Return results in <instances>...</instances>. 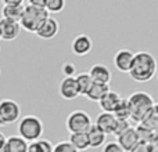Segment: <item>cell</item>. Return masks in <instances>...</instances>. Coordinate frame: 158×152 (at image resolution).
Instances as JSON below:
<instances>
[{"label": "cell", "instance_id": "8", "mask_svg": "<svg viewBox=\"0 0 158 152\" xmlns=\"http://www.w3.org/2000/svg\"><path fill=\"white\" fill-rule=\"evenodd\" d=\"M19 33H21L19 22L6 19V18L0 19V36H2V40L13 42L18 38Z\"/></svg>", "mask_w": 158, "mask_h": 152}, {"label": "cell", "instance_id": "21", "mask_svg": "<svg viewBox=\"0 0 158 152\" xmlns=\"http://www.w3.org/2000/svg\"><path fill=\"white\" fill-rule=\"evenodd\" d=\"M69 142L74 145L77 150L81 151H86L89 150V140H87V134L86 133H74L69 134Z\"/></svg>", "mask_w": 158, "mask_h": 152}, {"label": "cell", "instance_id": "31", "mask_svg": "<svg viewBox=\"0 0 158 152\" xmlns=\"http://www.w3.org/2000/svg\"><path fill=\"white\" fill-rule=\"evenodd\" d=\"M103 152H123L117 141H110L103 147Z\"/></svg>", "mask_w": 158, "mask_h": 152}, {"label": "cell", "instance_id": "7", "mask_svg": "<svg viewBox=\"0 0 158 152\" xmlns=\"http://www.w3.org/2000/svg\"><path fill=\"white\" fill-rule=\"evenodd\" d=\"M133 58H135V53L131 51L129 49H121L115 53L114 55V65L122 74H129L133 64Z\"/></svg>", "mask_w": 158, "mask_h": 152}, {"label": "cell", "instance_id": "6", "mask_svg": "<svg viewBox=\"0 0 158 152\" xmlns=\"http://www.w3.org/2000/svg\"><path fill=\"white\" fill-rule=\"evenodd\" d=\"M19 116H21V108L17 101L11 98L0 100V120L4 123V126L18 122Z\"/></svg>", "mask_w": 158, "mask_h": 152}, {"label": "cell", "instance_id": "1", "mask_svg": "<svg viewBox=\"0 0 158 152\" xmlns=\"http://www.w3.org/2000/svg\"><path fill=\"white\" fill-rule=\"evenodd\" d=\"M157 69L158 64L156 57L151 53L143 50V51L135 53L133 64L129 71V76L137 83H146L156 76Z\"/></svg>", "mask_w": 158, "mask_h": 152}, {"label": "cell", "instance_id": "38", "mask_svg": "<svg viewBox=\"0 0 158 152\" xmlns=\"http://www.w3.org/2000/svg\"><path fill=\"white\" fill-rule=\"evenodd\" d=\"M0 74H2V71H0Z\"/></svg>", "mask_w": 158, "mask_h": 152}, {"label": "cell", "instance_id": "29", "mask_svg": "<svg viewBox=\"0 0 158 152\" xmlns=\"http://www.w3.org/2000/svg\"><path fill=\"white\" fill-rule=\"evenodd\" d=\"M61 72H63L64 78H75L77 76V66L72 62H65L61 68Z\"/></svg>", "mask_w": 158, "mask_h": 152}, {"label": "cell", "instance_id": "23", "mask_svg": "<svg viewBox=\"0 0 158 152\" xmlns=\"http://www.w3.org/2000/svg\"><path fill=\"white\" fill-rule=\"evenodd\" d=\"M142 125L146 126L147 129H150L154 133L158 131V102L154 104L153 109H151L150 114L147 115V118L142 122Z\"/></svg>", "mask_w": 158, "mask_h": 152}, {"label": "cell", "instance_id": "20", "mask_svg": "<svg viewBox=\"0 0 158 152\" xmlns=\"http://www.w3.org/2000/svg\"><path fill=\"white\" fill-rule=\"evenodd\" d=\"M75 80H77L78 84V90H79V94L81 95H86L87 91L90 90L93 84V80L90 78V75L87 72H82V74H77L75 76Z\"/></svg>", "mask_w": 158, "mask_h": 152}, {"label": "cell", "instance_id": "13", "mask_svg": "<svg viewBox=\"0 0 158 152\" xmlns=\"http://www.w3.org/2000/svg\"><path fill=\"white\" fill-rule=\"evenodd\" d=\"M117 125V118L114 116V114H108V112H100L96 118L94 126L97 129H100L104 134H112Z\"/></svg>", "mask_w": 158, "mask_h": 152}, {"label": "cell", "instance_id": "34", "mask_svg": "<svg viewBox=\"0 0 158 152\" xmlns=\"http://www.w3.org/2000/svg\"><path fill=\"white\" fill-rule=\"evenodd\" d=\"M24 0H4L3 4H7V6H19V4H24Z\"/></svg>", "mask_w": 158, "mask_h": 152}, {"label": "cell", "instance_id": "27", "mask_svg": "<svg viewBox=\"0 0 158 152\" xmlns=\"http://www.w3.org/2000/svg\"><path fill=\"white\" fill-rule=\"evenodd\" d=\"M53 152H79L69 141H60L54 145Z\"/></svg>", "mask_w": 158, "mask_h": 152}, {"label": "cell", "instance_id": "36", "mask_svg": "<svg viewBox=\"0 0 158 152\" xmlns=\"http://www.w3.org/2000/svg\"><path fill=\"white\" fill-rule=\"evenodd\" d=\"M156 76H157V80H158V69H157V74H156Z\"/></svg>", "mask_w": 158, "mask_h": 152}, {"label": "cell", "instance_id": "26", "mask_svg": "<svg viewBox=\"0 0 158 152\" xmlns=\"http://www.w3.org/2000/svg\"><path fill=\"white\" fill-rule=\"evenodd\" d=\"M65 7L64 0H46V11L49 14H57L61 13Z\"/></svg>", "mask_w": 158, "mask_h": 152}, {"label": "cell", "instance_id": "22", "mask_svg": "<svg viewBox=\"0 0 158 152\" xmlns=\"http://www.w3.org/2000/svg\"><path fill=\"white\" fill-rule=\"evenodd\" d=\"M53 150H54V145L52 144V141L46 138L29 142V145H28V152H53Z\"/></svg>", "mask_w": 158, "mask_h": 152}, {"label": "cell", "instance_id": "19", "mask_svg": "<svg viewBox=\"0 0 158 152\" xmlns=\"http://www.w3.org/2000/svg\"><path fill=\"white\" fill-rule=\"evenodd\" d=\"M24 7H25V3L24 4H19V6L3 4V8H2V15L3 17L2 18L19 22V19H21V17H22V13H24Z\"/></svg>", "mask_w": 158, "mask_h": 152}, {"label": "cell", "instance_id": "12", "mask_svg": "<svg viewBox=\"0 0 158 152\" xmlns=\"http://www.w3.org/2000/svg\"><path fill=\"white\" fill-rule=\"evenodd\" d=\"M60 30V25L58 21L53 17H49L46 21L42 24V26L38 29V32L35 33L39 39H43V40H50V39L56 38Z\"/></svg>", "mask_w": 158, "mask_h": 152}, {"label": "cell", "instance_id": "35", "mask_svg": "<svg viewBox=\"0 0 158 152\" xmlns=\"http://www.w3.org/2000/svg\"><path fill=\"white\" fill-rule=\"evenodd\" d=\"M151 145H153V152H158V131L154 136L153 141H151Z\"/></svg>", "mask_w": 158, "mask_h": 152}, {"label": "cell", "instance_id": "15", "mask_svg": "<svg viewBox=\"0 0 158 152\" xmlns=\"http://www.w3.org/2000/svg\"><path fill=\"white\" fill-rule=\"evenodd\" d=\"M122 97L119 95V93L114 91V90H110L100 101H98V105L101 108V112H108L112 114L115 111V108L118 106V104L121 102Z\"/></svg>", "mask_w": 158, "mask_h": 152}, {"label": "cell", "instance_id": "10", "mask_svg": "<svg viewBox=\"0 0 158 152\" xmlns=\"http://www.w3.org/2000/svg\"><path fill=\"white\" fill-rule=\"evenodd\" d=\"M92 47H93L92 39L87 35H85V33L77 35L71 43L72 53H74L75 55H78V57H83V55L89 54V53L92 51Z\"/></svg>", "mask_w": 158, "mask_h": 152}, {"label": "cell", "instance_id": "24", "mask_svg": "<svg viewBox=\"0 0 158 152\" xmlns=\"http://www.w3.org/2000/svg\"><path fill=\"white\" fill-rule=\"evenodd\" d=\"M112 114H114V116L117 118L118 120H131V108H129L128 100L122 98Z\"/></svg>", "mask_w": 158, "mask_h": 152}, {"label": "cell", "instance_id": "32", "mask_svg": "<svg viewBox=\"0 0 158 152\" xmlns=\"http://www.w3.org/2000/svg\"><path fill=\"white\" fill-rule=\"evenodd\" d=\"M28 4L33 6V7H38V8H46V0H29Z\"/></svg>", "mask_w": 158, "mask_h": 152}, {"label": "cell", "instance_id": "33", "mask_svg": "<svg viewBox=\"0 0 158 152\" xmlns=\"http://www.w3.org/2000/svg\"><path fill=\"white\" fill-rule=\"evenodd\" d=\"M6 140L7 137L3 133H0V152H6Z\"/></svg>", "mask_w": 158, "mask_h": 152}, {"label": "cell", "instance_id": "16", "mask_svg": "<svg viewBox=\"0 0 158 152\" xmlns=\"http://www.w3.org/2000/svg\"><path fill=\"white\" fill-rule=\"evenodd\" d=\"M110 90H111L110 84H101V83H94V82H93L92 87H90V90L87 91V94L85 95V97H86L89 101L98 102Z\"/></svg>", "mask_w": 158, "mask_h": 152}, {"label": "cell", "instance_id": "2", "mask_svg": "<svg viewBox=\"0 0 158 152\" xmlns=\"http://www.w3.org/2000/svg\"><path fill=\"white\" fill-rule=\"evenodd\" d=\"M128 104L129 108H131V120H133L139 125L147 118V115L153 109L156 101H154L151 94L140 90V91H135L129 95Z\"/></svg>", "mask_w": 158, "mask_h": 152}, {"label": "cell", "instance_id": "17", "mask_svg": "<svg viewBox=\"0 0 158 152\" xmlns=\"http://www.w3.org/2000/svg\"><path fill=\"white\" fill-rule=\"evenodd\" d=\"M28 145L29 142L19 136H10L6 140V152H28Z\"/></svg>", "mask_w": 158, "mask_h": 152}, {"label": "cell", "instance_id": "18", "mask_svg": "<svg viewBox=\"0 0 158 152\" xmlns=\"http://www.w3.org/2000/svg\"><path fill=\"white\" fill-rule=\"evenodd\" d=\"M86 134H87V140H89V148H100V147H103L104 142H106L107 136L100 129L96 127L94 125L89 129V131H87Z\"/></svg>", "mask_w": 158, "mask_h": 152}, {"label": "cell", "instance_id": "11", "mask_svg": "<svg viewBox=\"0 0 158 152\" xmlns=\"http://www.w3.org/2000/svg\"><path fill=\"white\" fill-rule=\"evenodd\" d=\"M58 93L60 95L67 101L75 100L77 97H79V90H78V84L75 78H64L60 82V86H58Z\"/></svg>", "mask_w": 158, "mask_h": 152}, {"label": "cell", "instance_id": "9", "mask_svg": "<svg viewBox=\"0 0 158 152\" xmlns=\"http://www.w3.org/2000/svg\"><path fill=\"white\" fill-rule=\"evenodd\" d=\"M87 74L90 75L92 80L94 83H101V84H110L112 79V74L110 71V68L104 64H93L90 66L89 72Z\"/></svg>", "mask_w": 158, "mask_h": 152}, {"label": "cell", "instance_id": "3", "mask_svg": "<svg viewBox=\"0 0 158 152\" xmlns=\"http://www.w3.org/2000/svg\"><path fill=\"white\" fill-rule=\"evenodd\" d=\"M43 131V122L36 115H25L18 120V136L27 142H35L40 140Z\"/></svg>", "mask_w": 158, "mask_h": 152}, {"label": "cell", "instance_id": "4", "mask_svg": "<svg viewBox=\"0 0 158 152\" xmlns=\"http://www.w3.org/2000/svg\"><path fill=\"white\" fill-rule=\"evenodd\" d=\"M50 17V14L46 11V8H38L33 6L25 3L24 13L19 19V26L25 29L27 32L36 33L38 29L42 26L44 21Z\"/></svg>", "mask_w": 158, "mask_h": 152}, {"label": "cell", "instance_id": "28", "mask_svg": "<svg viewBox=\"0 0 158 152\" xmlns=\"http://www.w3.org/2000/svg\"><path fill=\"white\" fill-rule=\"evenodd\" d=\"M131 127V123H129V120H118L117 119V125H115V129L114 131H112V136L115 137H119L122 133H125L128 129Z\"/></svg>", "mask_w": 158, "mask_h": 152}, {"label": "cell", "instance_id": "25", "mask_svg": "<svg viewBox=\"0 0 158 152\" xmlns=\"http://www.w3.org/2000/svg\"><path fill=\"white\" fill-rule=\"evenodd\" d=\"M136 129V134H137V138H139V141L142 142H151L154 138V136H156V133L154 131H151L150 129H147L146 126H143L142 123H139L137 125Z\"/></svg>", "mask_w": 158, "mask_h": 152}, {"label": "cell", "instance_id": "37", "mask_svg": "<svg viewBox=\"0 0 158 152\" xmlns=\"http://www.w3.org/2000/svg\"><path fill=\"white\" fill-rule=\"evenodd\" d=\"M0 40H2V36H0Z\"/></svg>", "mask_w": 158, "mask_h": 152}, {"label": "cell", "instance_id": "5", "mask_svg": "<svg viewBox=\"0 0 158 152\" xmlns=\"http://www.w3.org/2000/svg\"><path fill=\"white\" fill-rule=\"evenodd\" d=\"M65 126L67 130L71 134L74 133H87L89 129L93 126L92 118L87 112L77 109V111H72L71 114L67 116L65 120Z\"/></svg>", "mask_w": 158, "mask_h": 152}, {"label": "cell", "instance_id": "14", "mask_svg": "<svg viewBox=\"0 0 158 152\" xmlns=\"http://www.w3.org/2000/svg\"><path fill=\"white\" fill-rule=\"evenodd\" d=\"M117 142L119 144V147L122 148L123 152H131L136 147L137 142H139V138H137V134H136V129L131 126L125 133H122L119 137H117Z\"/></svg>", "mask_w": 158, "mask_h": 152}, {"label": "cell", "instance_id": "30", "mask_svg": "<svg viewBox=\"0 0 158 152\" xmlns=\"http://www.w3.org/2000/svg\"><path fill=\"white\" fill-rule=\"evenodd\" d=\"M131 152H153V145H151V142L139 141L136 144V147H135Z\"/></svg>", "mask_w": 158, "mask_h": 152}]
</instances>
